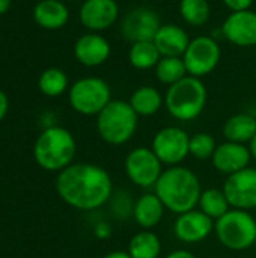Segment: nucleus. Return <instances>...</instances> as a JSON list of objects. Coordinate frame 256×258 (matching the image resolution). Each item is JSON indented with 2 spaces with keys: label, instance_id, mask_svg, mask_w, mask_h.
<instances>
[{
  "label": "nucleus",
  "instance_id": "6",
  "mask_svg": "<svg viewBox=\"0 0 256 258\" xmlns=\"http://www.w3.org/2000/svg\"><path fill=\"white\" fill-rule=\"evenodd\" d=\"M219 242L231 251L250 249L256 242V221L246 210L231 209L214 222Z\"/></svg>",
  "mask_w": 256,
  "mask_h": 258
},
{
  "label": "nucleus",
  "instance_id": "12",
  "mask_svg": "<svg viewBox=\"0 0 256 258\" xmlns=\"http://www.w3.org/2000/svg\"><path fill=\"white\" fill-rule=\"evenodd\" d=\"M160 18L155 11L140 6L131 9L122 21V35L133 42L152 41L160 29Z\"/></svg>",
  "mask_w": 256,
  "mask_h": 258
},
{
  "label": "nucleus",
  "instance_id": "33",
  "mask_svg": "<svg viewBox=\"0 0 256 258\" xmlns=\"http://www.w3.org/2000/svg\"><path fill=\"white\" fill-rule=\"evenodd\" d=\"M166 258H198L193 252L187 251V249H177V251H172L170 254H167Z\"/></svg>",
  "mask_w": 256,
  "mask_h": 258
},
{
  "label": "nucleus",
  "instance_id": "26",
  "mask_svg": "<svg viewBox=\"0 0 256 258\" xmlns=\"http://www.w3.org/2000/svg\"><path fill=\"white\" fill-rule=\"evenodd\" d=\"M154 71H155V77L158 79V82H161L163 85H167V86H170V85L180 82L181 79H184L186 76H189L183 57L164 56L158 60Z\"/></svg>",
  "mask_w": 256,
  "mask_h": 258
},
{
  "label": "nucleus",
  "instance_id": "15",
  "mask_svg": "<svg viewBox=\"0 0 256 258\" xmlns=\"http://www.w3.org/2000/svg\"><path fill=\"white\" fill-rule=\"evenodd\" d=\"M222 32L234 45L253 47L256 45V12L250 9L231 12L222 24Z\"/></svg>",
  "mask_w": 256,
  "mask_h": 258
},
{
  "label": "nucleus",
  "instance_id": "25",
  "mask_svg": "<svg viewBox=\"0 0 256 258\" xmlns=\"http://www.w3.org/2000/svg\"><path fill=\"white\" fill-rule=\"evenodd\" d=\"M198 206H199V210L205 213L207 216H210L213 221L220 219L223 215H226L231 210V206L228 203V198L223 189L219 190L214 187L202 190Z\"/></svg>",
  "mask_w": 256,
  "mask_h": 258
},
{
  "label": "nucleus",
  "instance_id": "3",
  "mask_svg": "<svg viewBox=\"0 0 256 258\" xmlns=\"http://www.w3.org/2000/svg\"><path fill=\"white\" fill-rule=\"evenodd\" d=\"M77 144L71 132L51 125L44 128L35 141L33 159L45 171L60 172L72 165Z\"/></svg>",
  "mask_w": 256,
  "mask_h": 258
},
{
  "label": "nucleus",
  "instance_id": "20",
  "mask_svg": "<svg viewBox=\"0 0 256 258\" xmlns=\"http://www.w3.org/2000/svg\"><path fill=\"white\" fill-rule=\"evenodd\" d=\"M33 18L38 26L47 30H57L69 20V11L59 0H41L33 9Z\"/></svg>",
  "mask_w": 256,
  "mask_h": 258
},
{
  "label": "nucleus",
  "instance_id": "27",
  "mask_svg": "<svg viewBox=\"0 0 256 258\" xmlns=\"http://www.w3.org/2000/svg\"><path fill=\"white\" fill-rule=\"evenodd\" d=\"M180 14L187 24L201 27L210 20L211 8L208 0H181Z\"/></svg>",
  "mask_w": 256,
  "mask_h": 258
},
{
  "label": "nucleus",
  "instance_id": "5",
  "mask_svg": "<svg viewBox=\"0 0 256 258\" xmlns=\"http://www.w3.org/2000/svg\"><path fill=\"white\" fill-rule=\"evenodd\" d=\"M139 115L128 101L112 100L97 115V132L109 145H124L137 130Z\"/></svg>",
  "mask_w": 256,
  "mask_h": 258
},
{
  "label": "nucleus",
  "instance_id": "28",
  "mask_svg": "<svg viewBox=\"0 0 256 258\" xmlns=\"http://www.w3.org/2000/svg\"><path fill=\"white\" fill-rule=\"evenodd\" d=\"M38 88L47 97H59L68 89V76L60 68H48L39 76Z\"/></svg>",
  "mask_w": 256,
  "mask_h": 258
},
{
  "label": "nucleus",
  "instance_id": "10",
  "mask_svg": "<svg viewBox=\"0 0 256 258\" xmlns=\"http://www.w3.org/2000/svg\"><path fill=\"white\" fill-rule=\"evenodd\" d=\"M190 136L181 127H164L152 139L151 150L163 165L178 166L190 154Z\"/></svg>",
  "mask_w": 256,
  "mask_h": 258
},
{
  "label": "nucleus",
  "instance_id": "2",
  "mask_svg": "<svg viewBox=\"0 0 256 258\" xmlns=\"http://www.w3.org/2000/svg\"><path fill=\"white\" fill-rule=\"evenodd\" d=\"M154 192L167 210L175 215H183L196 209L202 187L198 175L192 169L178 165L163 171L154 186Z\"/></svg>",
  "mask_w": 256,
  "mask_h": 258
},
{
  "label": "nucleus",
  "instance_id": "11",
  "mask_svg": "<svg viewBox=\"0 0 256 258\" xmlns=\"http://www.w3.org/2000/svg\"><path fill=\"white\" fill-rule=\"evenodd\" d=\"M223 192L231 209L246 212L256 209L255 168H246L232 175H228L223 184Z\"/></svg>",
  "mask_w": 256,
  "mask_h": 258
},
{
  "label": "nucleus",
  "instance_id": "7",
  "mask_svg": "<svg viewBox=\"0 0 256 258\" xmlns=\"http://www.w3.org/2000/svg\"><path fill=\"white\" fill-rule=\"evenodd\" d=\"M68 100L77 113L94 116L112 101V89L109 83L100 77H83L72 83Z\"/></svg>",
  "mask_w": 256,
  "mask_h": 258
},
{
  "label": "nucleus",
  "instance_id": "9",
  "mask_svg": "<svg viewBox=\"0 0 256 258\" xmlns=\"http://www.w3.org/2000/svg\"><path fill=\"white\" fill-rule=\"evenodd\" d=\"M220 47L211 36H196L190 39V44L183 56L189 76L204 77L216 70L220 62Z\"/></svg>",
  "mask_w": 256,
  "mask_h": 258
},
{
  "label": "nucleus",
  "instance_id": "24",
  "mask_svg": "<svg viewBox=\"0 0 256 258\" xmlns=\"http://www.w3.org/2000/svg\"><path fill=\"white\" fill-rule=\"evenodd\" d=\"M131 258H158L161 252V240L151 230H143L130 239L128 251Z\"/></svg>",
  "mask_w": 256,
  "mask_h": 258
},
{
  "label": "nucleus",
  "instance_id": "13",
  "mask_svg": "<svg viewBox=\"0 0 256 258\" xmlns=\"http://www.w3.org/2000/svg\"><path fill=\"white\" fill-rule=\"evenodd\" d=\"M214 222L201 210H190L178 215L174 224V233L183 243H199L214 231Z\"/></svg>",
  "mask_w": 256,
  "mask_h": 258
},
{
  "label": "nucleus",
  "instance_id": "8",
  "mask_svg": "<svg viewBox=\"0 0 256 258\" xmlns=\"http://www.w3.org/2000/svg\"><path fill=\"white\" fill-rule=\"evenodd\" d=\"M124 168L128 180L142 189L154 187L163 174V163L155 153L146 147H137L130 151L125 157Z\"/></svg>",
  "mask_w": 256,
  "mask_h": 258
},
{
  "label": "nucleus",
  "instance_id": "35",
  "mask_svg": "<svg viewBox=\"0 0 256 258\" xmlns=\"http://www.w3.org/2000/svg\"><path fill=\"white\" fill-rule=\"evenodd\" d=\"M103 258H131L128 252H124V251H113V252H109L106 254Z\"/></svg>",
  "mask_w": 256,
  "mask_h": 258
},
{
  "label": "nucleus",
  "instance_id": "22",
  "mask_svg": "<svg viewBox=\"0 0 256 258\" xmlns=\"http://www.w3.org/2000/svg\"><path fill=\"white\" fill-rule=\"evenodd\" d=\"M128 103L139 116H152L164 104V97L154 86H140L131 94Z\"/></svg>",
  "mask_w": 256,
  "mask_h": 258
},
{
  "label": "nucleus",
  "instance_id": "36",
  "mask_svg": "<svg viewBox=\"0 0 256 258\" xmlns=\"http://www.w3.org/2000/svg\"><path fill=\"white\" fill-rule=\"evenodd\" d=\"M11 8V0H0V15L6 14Z\"/></svg>",
  "mask_w": 256,
  "mask_h": 258
},
{
  "label": "nucleus",
  "instance_id": "19",
  "mask_svg": "<svg viewBox=\"0 0 256 258\" xmlns=\"http://www.w3.org/2000/svg\"><path fill=\"white\" fill-rule=\"evenodd\" d=\"M164 204L155 195V192H146L134 201L133 218L143 230H152L164 216Z\"/></svg>",
  "mask_w": 256,
  "mask_h": 258
},
{
  "label": "nucleus",
  "instance_id": "37",
  "mask_svg": "<svg viewBox=\"0 0 256 258\" xmlns=\"http://www.w3.org/2000/svg\"><path fill=\"white\" fill-rule=\"evenodd\" d=\"M249 148H250V153H252V159H255L256 160V135H255V138L250 141Z\"/></svg>",
  "mask_w": 256,
  "mask_h": 258
},
{
  "label": "nucleus",
  "instance_id": "30",
  "mask_svg": "<svg viewBox=\"0 0 256 258\" xmlns=\"http://www.w3.org/2000/svg\"><path fill=\"white\" fill-rule=\"evenodd\" d=\"M109 203L112 204V212H113L115 218L127 219L128 216H133L134 203H133V200H131L128 192L122 190V192H118V194L112 195Z\"/></svg>",
  "mask_w": 256,
  "mask_h": 258
},
{
  "label": "nucleus",
  "instance_id": "4",
  "mask_svg": "<svg viewBox=\"0 0 256 258\" xmlns=\"http://www.w3.org/2000/svg\"><path fill=\"white\" fill-rule=\"evenodd\" d=\"M207 88L199 77L186 76L170 85L164 95V106L170 116L178 121L196 119L207 104Z\"/></svg>",
  "mask_w": 256,
  "mask_h": 258
},
{
  "label": "nucleus",
  "instance_id": "31",
  "mask_svg": "<svg viewBox=\"0 0 256 258\" xmlns=\"http://www.w3.org/2000/svg\"><path fill=\"white\" fill-rule=\"evenodd\" d=\"M255 0H223V3L226 5L228 9H231L232 12H238V11H247L250 9V6L253 5Z\"/></svg>",
  "mask_w": 256,
  "mask_h": 258
},
{
  "label": "nucleus",
  "instance_id": "34",
  "mask_svg": "<svg viewBox=\"0 0 256 258\" xmlns=\"http://www.w3.org/2000/svg\"><path fill=\"white\" fill-rule=\"evenodd\" d=\"M110 233H112V228H110L107 224H100V225L95 228V234H97L98 237H101V239L109 237V236H110Z\"/></svg>",
  "mask_w": 256,
  "mask_h": 258
},
{
  "label": "nucleus",
  "instance_id": "1",
  "mask_svg": "<svg viewBox=\"0 0 256 258\" xmlns=\"http://www.w3.org/2000/svg\"><path fill=\"white\" fill-rule=\"evenodd\" d=\"M56 192L69 207L81 212L98 210L113 195L110 174L94 163H72L56 177Z\"/></svg>",
  "mask_w": 256,
  "mask_h": 258
},
{
  "label": "nucleus",
  "instance_id": "17",
  "mask_svg": "<svg viewBox=\"0 0 256 258\" xmlns=\"http://www.w3.org/2000/svg\"><path fill=\"white\" fill-rule=\"evenodd\" d=\"M110 53L109 41L95 32L80 36L74 45V56L84 67L103 65L110 57Z\"/></svg>",
  "mask_w": 256,
  "mask_h": 258
},
{
  "label": "nucleus",
  "instance_id": "16",
  "mask_svg": "<svg viewBox=\"0 0 256 258\" xmlns=\"http://www.w3.org/2000/svg\"><path fill=\"white\" fill-rule=\"evenodd\" d=\"M250 160H252V153L249 147H246L244 144H237L229 141L217 145L211 157V163L214 169L219 171L220 174H225L226 177L249 168Z\"/></svg>",
  "mask_w": 256,
  "mask_h": 258
},
{
  "label": "nucleus",
  "instance_id": "29",
  "mask_svg": "<svg viewBox=\"0 0 256 258\" xmlns=\"http://www.w3.org/2000/svg\"><path fill=\"white\" fill-rule=\"evenodd\" d=\"M217 148L216 139L214 136H211L210 133H196L193 136H190V156H193L198 160H207L211 159L214 151Z\"/></svg>",
  "mask_w": 256,
  "mask_h": 258
},
{
  "label": "nucleus",
  "instance_id": "14",
  "mask_svg": "<svg viewBox=\"0 0 256 258\" xmlns=\"http://www.w3.org/2000/svg\"><path fill=\"white\" fill-rule=\"evenodd\" d=\"M78 17L86 29L101 32L118 21L119 6L116 0H84L80 6Z\"/></svg>",
  "mask_w": 256,
  "mask_h": 258
},
{
  "label": "nucleus",
  "instance_id": "32",
  "mask_svg": "<svg viewBox=\"0 0 256 258\" xmlns=\"http://www.w3.org/2000/svg\"><path fill=\"white\" fill-rule=\"evenodd\" d=\"M8 110H9V100H8V95L0 89V121L5 119Z\"/></svg>",
  "mask_w": 256,
  "mask_h": 258
},
{
  "label": "nucleus",
  "instance_id": "23",
  "mask_svg": "<svg viewBox=\"0 0 256 258\" xmlns=\"http://www.w3.org/2000/svg\"><path fill=\"white\" fill-rule=\"evenodd\" d=\"M161 59V54L158 48L155 47L154 41H140L133 42L128 50V62L133 68L146 71L151 68H155L158 60Z\"/></svg>",
  "mask_w": 256,
  "mask_h": 258
},
{
  "label": "nucleus",
  "instance_id": "18",
  "mask_svg": "<svg viewBox=\"0 0 256 258\" xmlns=\"http://www.w3.org/2000/svg\"><path fill=\"white\" fill-rule=\"evenodd\" d=\"M152 41L161 57H183L190 44L187 32L177 24H161Z\"/></svg>",
  "mask_w": 256,
  "mask_h": 258
},
{
  "label": "nucleus",
  "instance_id": "21",
  "mask_svg": "<svg viewBox=\"0 0 256 258\" xmlns=\"http://www.w3.org/2000/svg\"><path fill=\"white\" fill-rule=\"evenodd\" d=\"M256 135V118L250 113L232 115L223 125V136L229 142L250 144Z\"/></svg>",
  "mask_w": 256,
  "mask_h": 258
}]
</instances>
